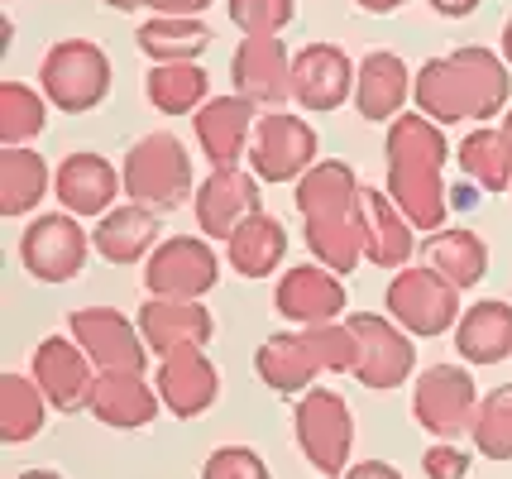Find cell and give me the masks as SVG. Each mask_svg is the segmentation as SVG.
<instances>
[{
  "mask_svg": "<svg viewBox=\"0 0 512 479\" xmlns=\"http://www.w3.org/2000/svg\"><path fill=\"white\" fill-rule=\"evenodd\" d=\"M446 163V125L426 120L422 111H402L393 125H383V187L422 235L450 226V206L455 202H450Z\"/></svg>",
  "mask_w": 512,
  "mask_h": 479,
  "instance_id": "6da1fadb",
  "label": "cell"
},
{
  "mask_svg": "<svg viewBox=\"0 0 512 479\" xmlns=\"http://www.w3.org/2000/svg\"><path fill=\"white\" fill-rule=\"evenodd\" d=\"M120 178H125V202L154 206L158 216L178 211L197 197V163L173 130H154V135L134 139L120 159Z\"/></svg>",
  "mask_w": 512,
  "mask_h": 479,
  "instance_id": "7a4b0ae2",
  "label": "cell"
},
{
  "mask_svg": "<svg viewBox=\"0 0 512 479\" xmlns=\"http://www.w3.org/2000/svg\"><path fill=\"white\" fill-rule=\"evenodd\" d=\"M111 82L115 68L96 39H58L39 63V92L63 115H91L96 106H106Z\"/></svg>",
  "mask_w": 512,
  "mask_h": 479,
  "instance_id": "3957f363",
  "label": "cell"
},
{
  "mask_svg": "<svg viewBox=\"0 0 512 479\" xmlns=\"http://www.w3.org/2000/svg\"><path fill=\"white\" fill-rule=\"evenodd\" d=\"M292 436H297V451L312 465L316 475L340 479L355 465V412L345 403V393L316 384L297 398L292 408Z\"/></svg>",
  "mask_w": 512,
  "mask_h": 479,
  "instance_id": "277c9868",
  "label": "cell"
},
{
  "mask_svg": "<svg viewBox=\"0 0 512 479\" xmlns=\"http://www.w3.org/2000/svg\"><path fill=\"white\" fill-rule=\"evenodd\" d=\"M383 312L398 321L402 331H412L417 341H436V336L455 331V321L465 317L460 288L436 274L431 264H407V269H398V274L388 278Z\"/></svg>",
  "mask_w": 512,
  "mask_h": 479,
  "instance_id": "5b68a950",
  "label": "cell"
},
{
  "mask_svg": "<svg viewBox=\"0 0 512 479\" xmlns=\"http://www.w3.org/2000/svg\"><path fill=\"white\" fill-rule=\"evenodd\" d=\"M479 398L484 393L474 388L469 365L436 360V365L417 369V379H412V422L431 432V441H460L474 432Z\"/></svg>",
  "mask_w": 512,
  "mask_h": 479,
  "instance_id": "8992f818",
  "label": "cell"
},
{
  "mask_svg": "<svg viewBox=\"0 0 512 479\" xmlns=\"http://www.w3.org/2000/svg\"><path fill=\"white\" fill-rule=\"evenodd\" d=\"M96 254L91 230L82 226V216L72 211H39L29 216V226L20 230V264L34 283H67L87 269V259Z\"/></svg>",
  "mask_w": 512,
  "mask_h": 479,
  "instance_id": "52a82bcc",
  "label": "cell"
},
{
  "mask_svg": "<svg viewBox=\"0 0 512 479\" xmlns=\"http://www.w3.org/2000/svg\"><path fill=\"white\" fill-rule=\"evenodd\" d=\"M312 163H321V135L307 125L302 111H264L254 125V144H249V173L264 187L297 183Z\"/></svg>",
  "mask_w": 512,
  "mask_h": 479,
  "instance_id": "ba28073f",
  "label": "cell"
},
{
  "mask_svg": "<svg viewBox=\"0 0 512 479\" xmlns=\"http://www.w3.org/2000/svg\"><path fill=\"white\" fill-rule=\"evenodd\" d=\"M345 321H350V331L359 341V360H355V374H350L359 388L393 393V388L417 379V336L412 331H402L388 312L383 317L379 312H355Z\"/></svg>",
  "mask_w": 512,
  "mask_h": 479,
  "instance_id": "9c48e42d",
  "label": "cell"
},
{
  "mask_svg": "<svg viewBox=\"0 0 512 479\" xmlns=\"http://www.w3.org/2000/svg\"><path fill=\"white\" fill-rule=\"evenodd\" d=\"M221 283V254L206 235H163L144 259V297H201Z\"/></svg>",
  "mask_w": 512,
  "mask_h": 479,
  "instance_id": "30bf717a",
  "label": "cell"
},
{
  "mask_svg": "<svg viewBox=\"0 0 512 479\" xmlns=\"http://www.w3.org/2000/svg\"><path fill=\"white\" fill-rule=\"evenodd\" d=\"M359 63L340 44H302L292 53V106L302 115H331L345 101H355Z\"/></svg>",
  "mask_w": 512,
  "mask_h": 479,
  "instance_id": "8fae6325",
  "label": "cell"
},
{
  "mask_svg": "<svg viewBox=\"0 0 512 479\" xmlns=\"http://www.w3.org/2000/svg\"><path fill=\"white\" fill-rule=\"evenodd\" d=\"M67 331H72V341L82 345L91 355V365L101 369H130V374H149V345L139 336V321L125 317L120 307H77L72 317H67Z\"/></svg>",
  "mask_w": 512,
  "mask_h": 479,
  "instance_id": "7c38bea8",
  "label": "cell"
},
{
  "mask_svg": "<svg viewBox=\"0 0 512 479\" xmlns=\"http://www.w3.org/2000/svg\"><path fill=\"white\" fill-rule=\"evenodd\" d=\"M29 374H34V384L44 388L48 408L72 417V412H87L91 388H96L101 369L91 365V355L72 341V331H53V336H44V341L34 345Z\"/></svg>",
  "mask_w": 512,
  "mask_h": 479,
  "instance_id": "4fadbf2b",
  "label": "cell"
},
{
  "mask_svg": "<svg viewBox=\"0 0 512 479\" xmlns=\"http://www.w3.org/2000/svg\"><path fill=\"white\" fill-rule=\"evenodd\" d=\"M345 307H350V288H345V278L331 274L326 264H288L278 283H273V312L297 326V331H307V326H326V321H340L345 317Z\"/></svg>",
  "mask_w": 512,
  "mask_h": 479,
  "instance_id": "5bb4252c",
  "label": "cell"
},
{
  "mask_svg": "<svg viewBox=\"0 0 512 479\" xmlns=\"http://www.w3.org/2000/svg\"><path fill=\"white\" fill-rule=\"evenodd\" d=\"M125 197V178L120 163H111L96 149H72L67 159L53 163V202L82 216V221H101L111 206Z\"/></svg>",
  "mask_w": 512,
  "mask_h": 479,
  "instance_id": "9a60e30c",
  "label": "cell"
},
{
  "mask_svg": "<svg viewBox=\"0 0 512 479\" xmlns=\"http://www.w3.org/2000/svg\"><path fill=\"white\" fill-rule=\"evenodd\" d=\"M254 211H264V183L249 168H211L197 183V197H192L197 230L206 240H221V245Z\"/></svg>",
  "mask_w": 512,
  "mask_h": 479,
  "instance_id": "2e32d148",
  "label": "cell"
},
{
  "mask_svg": "<svg viewBox=\"0 0 512 479\" xmlns=\"http://www.w3.org/2000/svg\"><path fill=\"white\" fill-rule=\"evenodd\" d=\"M259 115L264 111H259L254 101H245L240 92L211 96V101L192 115V135H197L201 159L211 163V168H245Z\"/></svg>",
  "mask_w": 512,
  "mask_h": 479,
  "instance_id": "e0dca14e",
  "label": "cell"
},
{
  "mask_svg": "<svg viewBox=\"0 0 512 479\" xmlns=\"http://www.w3.org/2000/svg\"><path fill=\"white\" fill-rule=\"evenodd\" d=\"M230 87L259 111H288L292 101V53L283 39L249 34L230 53Z\"/></svg>",
  "mask_w": 512,
  "mask_h": 479,
  "instance_id": "ac0fdd59",
  "label": "cell"
},
{
  "mask_svg": "<svg viewBox=\"0 0 512 479\" xmlns=\"http://www.w3.org/2000/svg\"><path fill=\"white\" fill-rule=\"evenodd\" d=\"M154 388L163 398V412H173L182 422H197L221 398V369L206 350L187 345V350H173V355L154 360Z\"/></svg>",
  "mask_w": 512,
  "mask_h": 479,
  "instance_id": "d6986e66",
  "label": "cell"
},
{
  "mask_svg": "<svg viewBox=\"0 0 512 479\" xmlns=\"http://www.w3.org/2000/svg\"><path fill=\"white\" fill-rule=\"evenodd\" d=\"M134 321H139V336H144L154 360L173 355V350H187V345L206 350L211 336H216L211 307H206V302H192V297H144Z\"/></svg>",
  "mask_w": 512,
  "mask_h": 479,
  "instance_id": "ffe728a7",
  "label": "cell"
},
{
  "mask_svg": "<svg viewBox=\"0 0 512 479\" xmlns=\"http://www.w3.org/2000/svg\"><path fill=\"white\" fill-rule=\"evenodd\" d=\"M359 230H364V264L398 274L417 259V235L422 230L402 216V206L388 197V187H364L359 192Z\"/></svg>",
  "mask_w": 512,
  "mask_h": 479,
  "instance_id": "44dd1931",
  "label": "cell"
},
{
  "mask_svg": "<svg viewBox=\"0 0 512 479\" xmlns=\"http://www.w3.org/2000/svg\"><path fill=\"white\" fill-rule=\"evenodd\" d=\"M412 77L407 58H398L393 48H374L359 58L355 72V111L364 125H393L407 101H412Z\"/></svg>",
  "mask_w": 512,
  "mask_h": 479,
  "instance_id": "7402d4cb",
  "label": "cell"
},
{
  "mask_svg": "<svg viewBox=\"0 0 512 479\" xmlns=\"http://www.w3.org/2000/svg\"><path fill=\"white\" fill-rule=\"evenodd\" d=\"M450 63L460 72V87H465V106H469V125H493L503 120L512 106V68L498 48L484 44H465L450 53Z\"/></svg>",
  "mask_w": 512,
  "mask_h": 479,
  "instance_id": "603a6c76",
  "label": "cell"
},
{
  "mask_svg": "<svg viewBox=\"0 0 512 479\" xmlns=\"http://www.w3.org/2000/svg\"><path fill=\"white\" fill-rule=\"evenodd\" d=\"M87 412L101 427H111V432H144V427H154V417L163 412V398L149 384V374L106 369V374H96Z\"/></svg>",
  "mask_w": 512,
  "mask_h": 479,
  "instance_id": "cb8c5ba5",
  "label": "cell"
},
{
  "mask_svg": "<svg viewBox=\"0 0 512 479\" xmlns=\"http://www.w3.org/2000/svg\"><path fill=\"white\" fill-rule=\"evenodd\" d=\"M158 240H163L158 211L154 206H139V202L111 206V211L91 226V245H96V254H101L111 269H134V264H144V259L158 250Z\"/></svg>",
  "mask_w": 512,
  "mask_h": 479,
  "instance_id": "d4e9b609",
  "label": "cell"
},
{
  "mask_svg": "<svg viewBox=\"0 0 512 479\" xmlns=\"http://www.w3.org/2000/svg\"><path fill=\"white\" fill-rule=\"evenodd\" d=\"M254 374H259L264 388H273V393L302 398L307 388H316V379H321L326 369L316 360L307 331H273V336H264L259 350H254Z\"/></svg>",
  "mask_w": 512,
  "mask_h": 479,
  "instance_id": "484cf974",
  "label": "cell"
},
{
  "mask_svg": "<svg viewBox=\"0 0 512 479\" xmlns=\"http://www.w3.org/2000/svg\"><path fill=\"white\" fill-rule=\"evenodd\" d=\"M455 355L460 365H503L512 360V302L508 297H479L465 317L455 321Z\"/></svg>",
  "mask_w": 512,
  "mask_h": 479,
  "instance_id": "4316f807",
  "label": "cell"
},
{
  "mask_svg": "<svg viewBox=\"0 0 512 479\" xmlns=\"http://www.w3.org/2000/svg\"><path fill=\"white\" fill-rule=\"evenodd\" d=\"M359 183L355 163L345 159H321L312 163L297 183H292V206H297V216L302 221H321V216H350L359 211Z\"/></svg>",
  "mask_w": 512,
  "mask_h": 479,
  "instance_id": "83f0119b",
  "label": "cell"
},
{
  "mask_svg": "<svg viewBox=\"0 0 512 479\" xmlns=\"http://www.w3.org/2000/svg\"><path fill=\"white\" fill-rule=\"evenodd\" d=\"M288 259V226L273 211H254L245 226L225 240V264L235 278H273Z\"/></svg>",
  "mask_w": 512,
  "mask_h": 479,
  "instance_id": "f1b7e54d",
  "label": "cell"
},
{
  "mask_svg": "<svg viewBox=\"0 0 512 479\" xmlns=\"http://www.w3.org/2000/svg\"><path fill=\"white\" fill-rule=\"evenodd\" d=\"M422 264H431L460 293H469L489 274V245H484L479 230H469V226H441L422 240Z\"/></svg>",
  "mask_w": 512,
  "mask_h": 479,
  "instance_id": "f546056e",
  "label": "cell"
},
{
  "mask_svg": "<svg viewBox=\"0 0 512 479\" xmlns=\"http://www.w3.org/2000/svg\"><path fill=\"white\" fill-rule=\"evenodd\" d=\"M53 192V163L34 149H0V216L20 221V216H39V202Z\"/></svg>",
  "mask_w": 512,
  "mask_h": 479,
  "instance_id": "4dcf8cb0",
  "label": "cell"
},
{
  "mask_svg": "<svg viewBox=\"0 0 512 479\" xmlns=\"http://www.w3.org/2000/svg\"><path fill=\"white\" fill-rule=\"evenodd\" d=\"M211 24L201 15H149L134 29V48L149 63H201V53L211 48Z\"/></svg>",
  "mask_w": 512,
  "mask_h": 479,
  "instance_id": "1f68e13d",
  "label": "cell"
},
{
  "mask_svg": "<svg viewBox=\"0 0 512 479\" xmlns=\"http://www.w3.org/2000/svg\"><path fill=\"white\" fill-rule=\"evenodd\" d=\"M144 101L158 115H168V120L197 115L211 101V72L201 63H149V72H144Z\"/></svg>",
  "mask_w": 512,
  "mask_h": 479,
  "instance_id": "d6a6232c",
  "label": "cell"
},
{
  "mask_svg": "<svg viewBox=\"0 0 512 479\" xmlns=\"http://www.w3.org/2000/svg\"><path fill=\"white\" fill-rule=\"evenodd\" d=\"M455 163L479 192H512V144L503 125H474L455 144Z\"/></svg>",
  "mask_w": 512,
  "mask_h": 479,
  "instance_id": "836d02e7",
  "label": "cell"
},
{
  "mask_svg": "<svg viewBox=\"0 0 512 479\" xmlns=\"http://www.w3.org/2000/svg\"><path fill=\"white\" fill-rule=\"evenodd\" d=\"M48 398L44 388L34 384V374H20V369H5L0 374V436L5 446H24L44 432L48 422Z\"/></svg>",
  "mask_w": 512,
  "mask_h": 479,
  "instance_id": "e575fe53",
  "label": "cell"
},
{
  "mask_svg": "<svg viewBox=\"0 0 512 479\" xmlns=\"http://www.w3.org/2000/svg\"><path fill=\"white\" fill-rule=\"evenodd\" d=\"M412 106L436 120V125H469V106H465V87H460V72L450 63V53L441 58H426L417 77H412Z\"/></svg>",
  "mask_w": 512,
  "mask_h": 479,
  "instance_id": "d590c367",
  "label": "cell"
},
{
  "mask_svg": "<svg viewBox=\"0 0 512 479\" xmlns=\"http://www.w3.org/2000/svg\"><path fill=\"white\" fill-rule=\"evenodd\" d=\"M302 240L312 250L316 264H326L331 274L350 278L364 264V230H359V211L350 216H321V221H302Z\"/></svg>",
  "mask_w": 512,
  "mask_h": 479,
  "instance_id": "8d00e7d4",
  "label": "cell"
},
{
  "mask_svg": "<svg viewBox=\"0 0 512 479\" xmlns=\"http://www.w3.org/2000/svg\"><path fill=\"white\" fill-rule=\"evenodd\" d=\"M48 130V96L29 82H0V149H20Z\"/></svg>",
  "mask_w": 512,
  "mask_h": 479,
  "instance_id": "74e56055",
  "label": "cell"
},
{
  "mask_svg": "<svg viewBox=\"0 0 512 479\" xmlns=\"http://www.w3.org/2000/svg\"><path fill=\"white\" fill-rule=\"evenodd\" d=\"M469 441L484 460H498V465L512 460V384H498L493 393L479 398V417H474Z\"/></svg>",
  "mask_w": 512,
  "mask_h": 479,
  "instance_id": "f35d334b",
  "label": "cell"
},
{
  "mask_svg": "<svg viewBox=\"0 0 512 479\" xmlns=\"http://www.w3.org/2000/svg\"><path fill=\"white\" fill-rule=\"evenodd\" d=\"M225 15L245 39H283V29L297 20V0H225Z\"/></svg>",
  "mask_w": 512,
  "mask_h": 479,
  "instance_id": "ab89813d",
  "label": "cell"
},
{
  "mask_svg": "<svg viewBox=\"0 0 512 479\" xmlns=\"http://www.w3.org/2000/svg\"><path fill=\"white\" fill-rule=\"evenodd\" d=\"M312 336V350L326 374H355V360H359V341L350 331V321H326V326H307Z\"/></svg>",
  "mask_w": 512,
  "mask_h": 479,
  "instance_id": "60d3db41",
  "label": "cell"
},
{
  "mask_svg": "<svg viewBox=\"0 0 512 479\" xmlns=\"http://www.w3.org/2000/svg\"><path fill=\"white\" fill-rule=\"evenodd\" d=\"M201 479H273V470L254 446H216L201 465Z\"/></svg>",
  "mask_w": 512,
  "mask_h": 479,
  "instance_id": "b9f144b4",
  "label": "cell"
},
{
  "mask_svg": "<svg viewBox=\"0 0 512 479\" xmlns=\"http://www.w3.org/2000/svg\"><path fill=\"white\" fill-rule=\"evenodd\" d=\"M469 470H474V451H465L460 441H431L422 451L426 479H469Z\"/></svg>",
  "mask_w": 512,
  "mask_h": 479,
  "instance_id": "7bdbcfd3",
  "label": "cell"
},
{
  "mask_svg": "<svg viewBox=\"0 0 512 479\" xmlns=\"http://www.w3.org/2000/svg\"><path fill=\"white\" fill-rule=\"evenodd\" d=\"M340 479H407V475H402L398 465H388V460H355Z\"/></svg>",
  "mask_w": 512,
  "mask_h": 479,
  "instance_id": "ee69618b",
  "label": "cell"
},
{
  "mask_svg": "<svg viewBox=\"0 0 512 479\" xmlns=\"http://www.w3.org/2000/svg\"><path fill=\"white\" fill-rule=\"evenodd\" d=\"M211 5L216 0H144V10H154V15H201Z\"/></svg>",
  "mask_w": 512,
  "mask_h": 479,
  "instance_id": "f6af8a7d",
  "label": "cell"
},
{
  "mask_svg": "<svg viewBox=\"0 0 512 479\" xmlns=\"http://www.w3.org/2000/svg\"><path fill=\"white\" fill-rule=\"evenodd\" d=\"M426 5H431L436 15H446V20H469L484 0H426Z\"/></svg>",
  "mask_w": 512,
  "mask_h": 479,
  "instance_id": "bcb514c9",
  "label": "cell"
},
{
  "mask_svg": "<svg viewBox=\"0 0 512 479\" xmlns=\"http://www.w3.org/2000/svg\"><path fill=\"white\" fill-rule=\"evenodd\" d=\"M359 10H369V15H398L407 0H355Z\"/></svg>",
  "mask_w": 512,
  "mask_h": 479,
  "instance_id": "7dc6e473",
  "label": "cell"
},
{
  "mask_svg": "<svg viewBox=\"0 0 512 479\" xmlns=\"http://www.w3.org/2000/svg\"><path fill=\"white\" fill-rule=\"evenodd\" d=\"M498 53L508 58V68H512V15L503 20V34H498Z\"/></svg>",
  "mask_w": 512,
  "mask_h": 479,
  "instance_id": "c3c4849f",
  "label": "cell"
},
{
  "mask_svg": "<svg viewBox=\"0 0 512 479\" xmlns=\"http://www.w3.org/2000/svg\"><path fill=\"white\" fill-rule=\"evenodd\" d=\"M101 5H106V10H125V15H130V10H144V0H101Z\"/></svg>",
  "mask_w": 512,
  "mask_h": 479,
  "instance_id": "681fc988",
  "label": "cell"
},
{
  "mask_svg": "<svg viewBox=\"0 0 512 479\" xmlns=\"http://www.w3.org/2000/svg\"><path fill=\"white\" fill-rule=\"evenodd\" d=\"M15 479H67V475H58V470H20Z\"/></svg>",
  "mask_w": 512,
  "mask_h": 479,
  "instance_id": "f907efd6",
  "label": "cell"
},
{
  "mask_svg": "<svg viewBox=\"0 0 512 479\" xmlns=\"http://www.w3.org/2000/svg\"><path fill=\"white\" fill-rule=\"evenodd\" d=\"M498 125H503V135H508V144H512V106H508V115H503Z\"/></svg>",
  "mask_w": 512,
  "mask_h": 479,
  "instance_id": "816d5d0a",
  "label": "cell"
},
{
  "mask_svg": "<svg viewBox=\"0 0 512 479\" xmlns=\"http://www.w3.org/2000/svg\"><path fill=\"white\" fill-rule=\"evenodd\" d=\"M5 5H10V0H5Z\"/></svg>",
  "mask_w": 512,
  "mask_h": 479,
  "instance_id": "f5cc1de1",
  "label": "cell"
}]
</instances>
